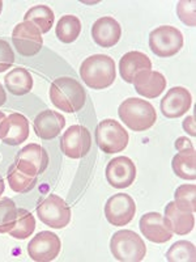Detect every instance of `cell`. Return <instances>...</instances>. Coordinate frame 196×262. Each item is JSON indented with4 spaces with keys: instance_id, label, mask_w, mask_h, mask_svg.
Wrapping results in <instances>:
<instances>
[{
    "instance_id": "6da1fadb",
    "label": "cell",
    "mask_w": 196,
    "mask_h": 262,
    "mask_svg": "<svg viewBox=\"0 0 196 262\" xmlns=\"http://www.w3.org/2000/svg\"><path fill=\"white\" fill-rule=\"evenodd\" d=\"M80 76L92 90L109 88L116 78L115 62L109 55L94 54L81 63Z\"/></svg>"
},
{
    "instance_id": "7a4b0ae2",
    "label": "cell",
    "mask_w": 196,
    "mask_h": 262,
    "mask_svg": "<svg viewBox=\"0 0 196 262\" xmlns=\"http://www.w3.org/2000/svg\"><path fill=\"white\" fill-rule=\"evenodd\" d=\"M51 102L65 113H76L85 105L86 93L80 81L74 78H59L50 86Z\"/></svg>"
},
{
    "instance_id": "3957f363",
    "label": "cell",
    "mask_w": 196,
    "mask_h": 262,
    "mask_svg": "<svg viewBox=\"0 0 196 262\" xmlns=\"http://www.w3.org/2000/svg\"><path fill=\"white\" fill-rule=\"evenodd\" d=\"M118 116L135 133L149 130L157 121V112L153 105L146 100L136 97L127 98L119 105Z\"/></svg>"
},
{
    "instance_id": "277c9868",
    "label": "cell",
    "mask_w": 196,
    "mask_h": 262,
    "mask_svg": "<svg viewBox=\"0 0 196 262\" xmlns=\"http://www.w3.org/2000/svg\"><path fill=\"white\" fill-rule=\"evenodd\" d=\"M110 250L118 261L140 262L146 254V245L136 232L122 229L114 233L111 237Z\"/></svg>"
},
{
    "instance_id": "5b68a950",
    "label": "cell",
    "mask_w": 196,
    "mask_h": 262,
    "mask_svg": "<svg viewBox=\"0 0 196 262\" xmlns=\"http://www.w3.org/2000/svg\"><path fill=\"white\" fill-rule=\"evenodd\" d=\"M95 140L98 147L105 154H116L125 151L128 146V133L115 119H104L98 123L95 130Z\"/></svg>"
},
{
    "instance_id": "8992f818",
    "label": "cell",
    "mask_w": 196,
    "mask_h": 262,
    "mask_svg": "<svg viewBox=\"0 0 196 262\" xmlns=\"http://www.w3.org/2000/svg\"><path fill=\"white\" fill-rule=\"evenodd\" d=\"M149 48L160 58H170L183 48V34L178 28L162 25L149 34Z\"/></svg>"
},
{
    "instance_id": "52a82bcc",
    "label": "cell",
    "mask_w": 196,
    "mask_h": 262,
    "mask_svg": "<svg viewBox=\"0 0 196 262\" xmlns=\"http://www.w3.org/2000/svg\"><path fill=\"white\" fill-rule=\"evenodd\" d=\"M37 215L46 226L62 229L71 222V209L63 198L57 194H50L37 207Z\"/></svg>"
},
{
    "instance_id": "ba28073f",
    "label": "cell",
    "mask_w": 196,
    "mask_h": 262,
    "mask_svg": "<svg viewBox=\"0 0 196 262\" xmlns=\"http://www.w3.org/2000/svg\"><path fill=\"white\" fill-rule=\"evenodd\" d=\"M48 165V155L45 148L36 143L28 144L18 151L15 160V167L27 176L37 179L45 172Z\"/></svg>"
},
{
    "instance_id": "9c48e42d",
    "label": "cell",
    "mask_w": 196,
    "mask_h": 262,
    "mask_svg": "<svg viewBox=\"0 0 196 262\" xmlns=\"http://www.w3.org/2000/svg\"><path fill=\"white\" fill-rule=\"evenodd\" d=\"M92 147V135L89 130L81 125H74L64 131L60 139V148L65 156L81 159L88 155Z\"/></svg>"
},
{
    "instance_id": "30bf717a",
    "label": "cell",
    "mask_w": 196,
    "mask_h": 262,
    "mask_svg": "<svg viewBox=\"0 0 196 262\" xmlns=\"http://www.w3.org/2000/svg\"><path fill=\"white\" fill-rule=\"evenodd\" d=\"M12 42L22 57H34L43 45L42 33L32 23H20L12 32Z\"/></svg>"
},
{
    "instance_id": "8fae6325",
    "label": "cell",
    "mask_w": 196,
    "mask_h": 262,
    "mask_svg": "<svg viewBox=\"0 0 196 262\" xmlns=\"http://www.w3.org/2000/svg\"><path fill=\"white\" fill-rule=\"evenodd\" d=\"M136 214L135 201L126 193L110 196L105 205V216L107 222L115 227L127 226Z\"/></svg>"
},
{
    "instance_id": "7c38bea8",
    "label": "cell",
    "mask_w": 196,
    "mask_h": 262,
    "mask_svg": "<svg viewBox=\"0 0 196 262\" xmlns=\"http://www.w3.org/2000/svg\"><path fill=\"white\" fill-rule=\"evenodd\" d=\"M62 248V243L58 235L50 231H42L37 233L28 244V254L33 261L48 262L58 257Z\"/></svg>"
},
{
    "instance_id": "4fadbf2b",
    "label": "cell",
    "mask_w": 196,
    "mask_h": 262,
    "mask_svg": "<svg viewBox=\"0 0 196 262\" xmlns=\"http://www.w3.org/2000/svg\"><path fill=\"white\" fill-rule=\"evenodd\" d=\"M107 182L116 189H125L136 179V165L127 156H118L109 161L106 167Z\"/></svg>"
},
{
    "instance_id": "5bb4252c",
    "label": "cell",
    "mask_w": 196,
    "mask_h": 262,
    "mask_svg": "<svg viewBox=\"0 0 196 262\" xmlns=\"http://www.w3.org/2000/svg\"><path fill=\"white\" fill-rule=\"evenodd\" d=\"M192 104L190 91L183 86H174L161 100L160 109L166 118H179L190 111Z\"/></svg>"
},
{
    "instance_id": "9a60e30c",
    "label": "cell",
    "mask_w": 196,
    "mask_h": 262,
    "mask_svg": "<svg viewBox=\"0 0 196 262\" xmlns=\"http://www.w3.org/2000/svg\"><path fill=\"white\" fill-rule=\"evenodd\" d=\"M29 137V121L20 113L6 117L0 125V139L8 146H18Z\"/></svg>"
},
{
    "instance_id": "2e32d148",
    "label": "cell",
    "mask_w": 196,
    "mask_h": 262,
    "mask_svg": "<svg viewBox=\"0 0 196 262\" xmlns=\"http://www.w3.org/2000/svg\"><path fill=\"white\" fill-rule=\"evenodd\" d=\"M140 231L149 242L163 244L173 237L172 229L167 226L165 217L158 212H146L140 219Z\"/></svg>"
},
{
    "instance_id": "e0dca14e",
    "label": "cell",
    "mask_w": 196,
    "mask_h": 262,
    "mask_svg": "<svg viewBox=\"0 0 196 262\" xmlns=\"http://www.w3.org/2000/svg\"><path fill=\"white\" fill-rule=\"evenodd\" d=\"M122 28L113 17L105 16L98 18L92 27V37L94 42L101 48H113L120 39Z\"/></svg>"
},
{
    "instance_id": "ac0fdd59",
    "label": "cell",
    "mask_w": 196,
    "mask_h": 262,
    "mask_svg": "<svg viewBox=\"0 0 196 262\" xmlns=\"http://www.w3.org/2000/svg\"><path fill=\"white\" fill-rule=\"evenodd\" d=\"M33 126L37 137L43 140H51L60 134L65 126V118L58 112L45 111L36 117Z\"/></svg>"
},
{
    "instance_id": "d6986e66",
    "label": "cell",
    "mask_w": 196,
    "mask_h": 262,
    "mask_svg": "<svg viewBox=\"0 0 196 262\" xmlns=\"http://www.w3.org/2000/svg\"><path fill=\"white\" fill-rule=\"evenodd\" d=\"M152 62L146 54L141 51H130L119 60V72L127 83H134L136 75L143 71H151Z\"/></svg>"
},
{
    "instance_id": "ffe728a7",
    "label": "cell",
    "mask_w": 196,
    "mask_h": 262,
    "mask_svg": "<svg viewBox=\"0 0 196 262\" xmlns=\"http://www.w3.org/2000/svg\"><path fill=\"white\" fill-rule=\"evenodd\" d=\"M135 90L146 98H156L166 90V79L158 71H143L134 80Z\"/></svg>"
},
{
    "instance_id": "44dd1931",
    "label": "cell",
    "mask_w": 196,
    "mask_h": 262,
    "mask_svg": "<svg viewBox=\"0 0 196 262\" xmlns=\"http://www.w3.org/2000/svg\"><path fill=\"white\" fill-rule=\"evenodd\" d=\"M165 221L172 232L179 236L188 235L195 227V216L192 212L182 211L177 207L176 202L167 203L165 207Z\"/></svg>"
},
{
    "instance_id": "7402d4cb",
    "label": "cell",
    "mask_w": 196,
    "mask_h": 262,
    "mask_svg": "<svg viewBox=\"0 0 196 262\" xmlns=\"http://www.w3.org/2000/svg\"><path fill=\"white\" fill-rule=\"evenodd\" d=\"M6 88L15 96H24L33 88V78L30 72L24 67H16L11 70L4 78Z\"/></svg>"
},
{
    "instance_id": "603a6c76",
    "label": "cell",
    "mask_w": 196,
    "mask_h": 262,
    "mask_svg": "<svg viewBox=\"0 0 196 262\" xmlns=\"http://www.w3.org/2000/svg\"><path fill=\"white\" fill-rule=\"evenodd\" d=\"M172 167L177 176L183 180L196 179V154L195 148L179 151L172 161Z\"/></svg>"
},
{
    "instance_id": "cb8c5ba5",
    "label": "cell",
    "mask_w": 196,
    "mask_h": 262,
    "mask_svg": "<svg viewBox=\"0 0 196 262\" xmlns=\"http://www.w3.org/2000/svg\"><path fill=\"white\" fill-rule=\"evenodd\" d=\"M54 18L55 16H54L53 9L43 4L32 7L24 16V21L32 23L34 27L38 28L41 33H47L53 28Z\"/></svg>"
},
{
    "instance_id": "d4e9b609",
    "label": "cell",
    "mask_w": 196,
    "mask_h": 262,
    "mask_svg": "<svg viewBox=\"0 0 196 262\" xmlns=\"http://www.w3.org/2000/svg\"><path fill=\"white\" fill-rule=\"evenodd\" d=\"M81 33V23L76 16L65 15L58 21L55 34L63 43H72Z\"/></svg>"
},
{
    "instance_id": "484cf974",
    "label": "cell",
    "mask_w": 196,
    "mask_h": 262,
    "mask_svg": "<svg viewBox=\"0 0 196 262\" xmlns=\"http://www.w3.org/2000/svg\"><path fill=\"white\" fill-rule=\"evenodd\" d=\"M36 229V217L25 209H17V217L15 226L9 231V235L15 238H27L32 236Z\"/></svg>"
},
{
    "instance_id": "4316f807",
    "label": "cell",
    "mask_w": 196,
    "mask_h": 262,
    "mask_svg": "<svg viewBox=\"0 0 196 262\" xmlns=\"http://www.w3.org/2000/svg\"><path fill=\"white\" fill-rule=\"evenodd\" d=\"M195 257V245L187 240H181L173 244L166 253V259L169 262H193Z\"/></svg>"
},
{
    "instance_id": "83f0119b",
    "label": "cell",
    "mask_w": 196,
    "mask_h": 262,
    "mask_svg": "<svg viewBox=\"0 0 196 262\" xmlns=\"http://www.w3.org/2000/svg\"><path fill=\"white\" fill-rule=\"evenodd\" d=\"M174 198H176V205L179 210L192 212V214L196 211V186L193 184L178 186Z\"/></svg>"
},
{
    "instance_id": "f1b7e54d",
    "label": "cell",
    "mask_w": 196,
    "mask_h": 262,
    "mask_svg": "<svg viewBox=\"0 0 196 262\" xmlns=\"http://www.w3.org/2000/svg\"><path fill=\"white\" fill-rule=\"evenodd\" d=\"M9 182V186L13 191L20 194L29 193L37 184V179H33V177L27 176L24 173H21L17 168L15 167L13 164L12 167L9 168L8 176H7Z\"/></svg>"
},
{
    "instance_id": "f546056e",
    "label": "cell",
    "mask_w": 196,
    "mask_h": 262,
    "mask_svg": "<svg viewBox=\"0 0 196 262\" xmlns=\"http://www.w3.org/2000/svg\"><path fill=\"white\" fill-rule=\"evenodd\" d=\"M17 217V209L12 200H0V233H8L13 228Z\"/></svg>"
},
{
    "instance_id": "4dcf8cb0",
    "label": "cell",
    "mask_w": 196,
    "mask_h": 262,
    "mask_svg": "<svg viewBox=\"0 0 196 262\" xmlns=\"http://www.w3.org/2000/svg\"><path fill=\"white\" fill-rule=\"evenodd\" d=\"M177 13L179 18L183 21L184 24L193 28L196 25L195 20V2H188V0H182L177 6Z\"/></svg>"
},
{
    "instance_id": "1f68e13d",
    "label": "cell",
    "mask_w": 196,
    "mask_h": 262,
    "mask_svg": "<svg viewBox=\"0 0 196 262\" xmlns=\"http://www.w3.org/2000/svg\"><path fill=\"white\" fill-rule=\"evenodd\" d=\"M15 62V53L9 43L4 39H0V72H4Z\"/></svg>"
},
{
    "instance_id": "d6a6232c",
    "label": "cell",
    "mask_w": 196,
    "mask_h": 262,
    "mask_svg": "<svg viewBox=\"0 0 196 262\" xmlns=\"http://www.w3.org/2000/svg\"><path fill=\"white\" fill-rule=\"evenodd\" d=\"M176 148L178 149V151H183V149L195 148V147H193L192 142H191L188 138L181 137V138H178V139L176 140Z\"/></svg>"
},
{
    "instance_id": "836d02e7",
    "label": "cell",
    "mask_w": 196,
    "mask_h": 262,
    "mask_svg": "<svg viewBox=\"0 0 196 262\" xmlns=\"http://www.w3.org/2000/svg\"><path fill=\"white\" fill-rule=\"evenodd\" d=\"M183 128L186 131H187L188 134L192 135V137H195V121H193V117H188V118H186L183 121Z\"/></svg>"
},
{
    "instance_id": "e575fe53",
    "label": "cell",
    "mask_w": 196,
    "mask_h": 262,
    "mask_svg": "<svg viewBox=\"0 0 196 262\" xmlns=\"http://www.w3.org/2000/svg\"><path fill=\"white\" fill-rule=\"evenodd\" d=\"M6 100H7L6 91H4L3 85H2V84H0V106H2V105H3L4 102H6Z\"/></svg>"
},
{
    "instance_id": "d590c367",
    "label": "cell",
    "mask_w": 196,
    "mask_h": 262,
    "mask_svg": "<svg viewBox=\"0 0 196 262\" xmlns=\"http://www.w3.org/2000/svg\"><path fill=\"white\" fill-rule=\"evenodd\" d=\"M4 189H6V185H4V180L0 177V196L4 193Z\"/></svg>"
},
{
    "instance_id": "8d00e7d4",
    "label": "cell",
    "mask_w": 196,
    "mask_h": 262,
    "mask_svg": "<svg viewBox=\"0 0 196 262\" xmlns=\"http://www.w3.org/2000/svg\"><path fill=\"white\" fill-rule=\"evenodd\" d=\"M4 119H6V114H4L3 112H0V125H2V122H3Z\"/></svg>"
},
{
    "instance_id": "74e56055",
    "label": "cell",
    "mask_w": 196,
    "mask_h": 262,
    "mask_svg": "<svg viewBox=\"0 0 196 262\" xmlns=\"http://www.w3.org/2000/svg\"><path fill=\"white\" fill-rule=\"evenodd\" d=\"M2 9H3V2L0 0V13H2Z\"/></svg>"
}]
</instances>
